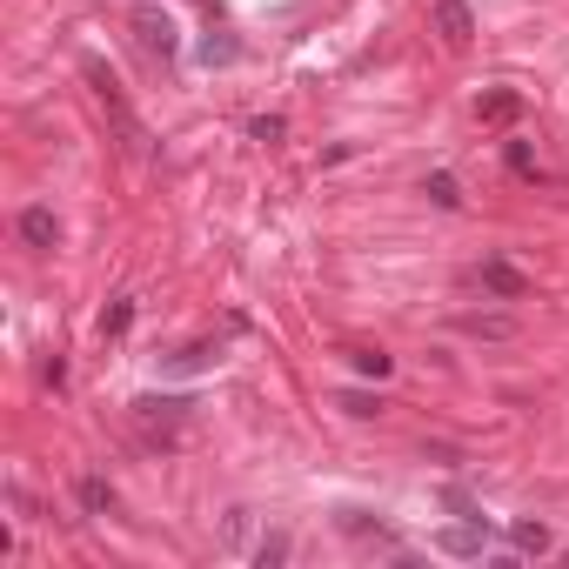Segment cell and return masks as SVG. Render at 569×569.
Here are the masks:
<instances>
[{"label": "cell", "mask_w": 569, "mask_h": 569, "mask_svg": "<svg viewBox=\"0 0 569 569\" xmlns=\"http://www.w3.org/2000/svg\"><path fill=\"white\" fill-rule=\"evenodd\" d=\"M81 74L94 81V94H101V108H108V121L121 128V141H128V148L141 154V148H148V128L134 121V108H128V94H121V81H114V74H108L101 61H81Z\"/></svg>", "instance_id": "1"}, {"label": "cell", "mask_w": 569, "mask_h": 569, "mask_svg": "<svg viewBox=\"0 0 569 569\" xmlns=\"http://www.w3.org/2000/svg\"><path fill=\"white\" fill-rule=\"evenodd\" d=\"M476 282H482V295H496V302H523L529 295V275L516 262H503V255H489V262L476 268Z\"/></svg>", "instance_id": "2"}, {"label": "cell", "mask_w": 569, "mask_h": 569, "mask_svg": "<svg viewBox=\"0 0 569 569\" xmlns=\"http://www.w3.org/2000/svg\"><path fill=\"white\" fill-rule=\"evenodd\" d=\"M436 34L456 47V54L476 41V14H469V0H436Z\"/></svg>", "instance_id": "3"}, {"label": "cell", "mask_w": 569, "mask_h": 569, "mask_svg": "<svg viewBox=\"0 0 569 569\" xmlns=\"http://www.w3.org/2000/svg\"><path fill=\"white\" fill-rule=\"evenodd\" d=\"M482 543H489V523H482V516H462L456 529H442L436 536L442 556H482Z\"/></svg>", "instance_id": "4"}, {"label": "cell", "mask_w": 569, "mask_h": 569, "mask_svg": "<svg viewBox=\"0 0 569 569\" xmlns=\"http://www.w3.org/2000/svg\"><path fill=\"white\" fill-rule=\"evenodd\" d=\"M21 241H27V248H54V241H61L54 208H21Z\"/></svg>", "instance_id": "5"}, {"label": "cell", "mask_w": 569, "mask_h": 569, "mask_svg": "<svg viewBox=\"0 0 569 569\" xmlns=\"http://www.w3.org/2000/svg\"><path fill=\"white\" fill-rule=\"evenodd\" d=\"M476 114L489 121V128H509V121L523 114V94H516V88H496V94H482V101H476Z\"/></svg>", "instance_id": "6"}, {"label": "cell", "mask_w": 569, "mask_h": 569, "mask_svg": "<svg viewBox=\"0 0 569 569\" xmlns=\"http://www.w3.org/2000/svg\"><path fill=\"white\" fill-rule=\"evenodd\" d=\"M462 335H476V342H509L516 335V315H456Z\"/></svg>", "instance_id": "7"}, {"label": "cell", "mask_w": 569, "mask_h": 569, "mask_svg": "<svg viewBox=\"0 0 569 569\" xmlns=\"http://www.w3.org/2000/svg\"><path fill=\"white\" fill-rule=\"evenodd\" d=\"M134 34H141V47H154V54H175V21H161V14H141Z\"/></svg>", "instance_id": "8"}, {"label": "cell", "mask_w": 569, "mask_h": 569, "mask_svg": "<svg viewBox=\"0 0 569 569\" xmlns=\"http://www.w3.org/2000/svg\"><path fill=\"white\" fill-rule=\"evenodd\" d=\"M128 329H134V295H114V302L101 308V335H108V342H121Z\"/></svg>", "instance_id": "9"}, {"label": "cell", "mask_w": 569, "mask_h": 569, "mask_svg": "<svg viewBox=\"0 0 569 569\" xmlns=\"http://www.w3.org/2000/svg\"><path fill=\"white\" fill-rule=\"evenodd\" d=\"M422 195L436 201V208H449V215H456V208H462V181H456V175H429V181H422Z\"/></svg>", "instance_id": "10"}, {"label": "cell", "mask_w": 569, "mask_h": 569, "mask_svg": "<svg viewBox=\"0 0 569 569\" xmlns=\"http://www.w3.org/2000/svg\"><path fill=\"white\" fill-rule=\"evenodd\" d=\"M81 509H88V516H108V509H114V489L101 476H81Z\"/></svg>", "instance_id": "11"}, {"label": "cell", "mask_w": 569, "mask_h": 569, "mask_svg": "<svg viewBox=\"0 0 569 569\" xmlns=\"http://www.w3.org/2000/svg\"><path fill=\"white\" fill-rule=\"evenodd\" d=\"M509 543L523 549V556H543V549H549V543H556V536H549V529H543V523H516V529H509Z\"/></svg>", "instance_id": "12"}, {"label": "cell", "mask_w": 569, "mask_h": 569, "mask_svg": "<svg viewBox=\"0 0 569 569\" xmlns=\"http://www.w3.org/2000/svg\"><path fill=\"white\" fill-rule=\"evenodd\" d=\"M134 416H188V402H181V395H141V402H134Z\"/></svg>", "instance_id": "13"}, {"label": "cell", "mask_w": 569, "mask_h": 569, "mask_svg": "<svg viewBox=\"0 0 569 569\" xmlns=\"http://www.w3.org/2000/svg\"><path fill=\"white\" fill-rule=\"evenodd\" d=\"M349 362H355V375H375V382L395 369V355H382V349H349Z\"/></svg>", "instance_id": "14"}, {"label": "cell", "mask_w": 569, "mask_h": 569, "mask_svg": "<svg viewBox=\"0 0 569 569\" xmlns=\"http://www.w3.org/2000/svg\"><path fill=\"white\" fill-rule=\"evenodd\" d=\"M255 563H262V569H275V563H288V536H282V529H268L262 543H255Z\"/></svg>", "instance_id": "15"}, {"label": "cell", "mask_w": 569, "mask_h": 569, "mask_svg": "<svg viewBox=\"0 0 569 569\" xmlns=\"http://www.w3.org/2000/svg\"><path fill=\"white\" fill-rule=\"evenodd\" d=\"M335 402H342L349 416H382V395H362V389H342Z\"/></svg>", "instance_id": "16"}, {"label": "cell", "mask_w": 569, "mask_h": 569, "mask_svg": "<svg viewBox=\"0 0 569 569\" xmlns=\"http://www.w3.org/2000/svg\"><path fill=\"white\" fill-rule=\"evenodd\" d=\"M282 114H255V121H248V134H255V141H262V148H275V141H282Z\"/></svg>", "instance_id": "17"}, {"label": "cell", "mask_w": 569, "mask_h": 569, "mask_svg": "<svg viewBox=\"0 0 569 569\" xmlns=\"http://www.w3.org/2000/svg\"><path fill=\"white\" fill-rule=\"evenodd\" d=\"M503 161L516 168V175H536V154H529V141H509V148H503Z\"/></svg>", "instance_id": "18"}]
</instances>
